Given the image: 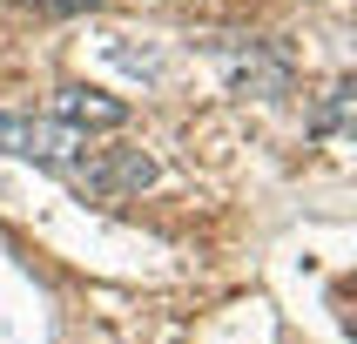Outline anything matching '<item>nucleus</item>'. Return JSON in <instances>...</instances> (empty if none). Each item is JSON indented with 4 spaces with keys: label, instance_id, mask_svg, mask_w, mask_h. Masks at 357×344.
I'll list each match as a JSON object with an SVG mask.
<instances>
[{
    "label": "nucleus",
    "instance_id": "nucleus-2",
    "mask_svg": "<svg viewBox=\"0 0 357 344\" xmlns=\"http://www.w3.org/2000/svg\"><path fill=\"white\" fill-rule=\"evenodd\" d=\"M68 176H75L95 202H121V196H135V189L155 182V156H142V149H101V156L68 162Z\"/></svg>",
    "mask_w": 357,
    "mask_h": 344
},
{
    "label": "nucleus",
    "instance_id": "nucleus-1",
    "mask_svg": "<svg viewBox=\"0 0 357 344\" xmlns=\"http://www.w3.org/2000/svg\"><path fill=\"white\" fill-rule=\"evenodd\" d=\"M95 149V142L68 128V121H34V115H0V156H20V162H47V169H68Z\"/></svg>",
    "mask_w": 357,
    "mask_h": 344
},
{
    "label": "nucleus",
    "instance_id": "nucleus-4",
    "mask_svg": "<svg viewBox=\"0 0 357 344\" xmlns=\"http://www.w3.org/2000/svg\"><path fill=\"white\" fill-rule=\"evenodd\" d=\"M222 61H229V81L250 88V95H283V88H290L283 54H270V47H257V40H250V54H222Z\"/></svg>",
    "mask_w": 357,
    "mask_h": 344
},
{
    "label": "nucleus",
    "instance_id": "nucleus-3",
    "mask_svg": "<svg viewBox=\"0 0 357 344\" xmlns=\"http://www.w3.org/2000/svg\"><path fill=\"white\" fill-rule=\"evenodd\" d=\"M47 115L68 121V128H81V135H95V128H128V101L101 95V88H88V81H68V88H54Z\"/></svg>",
    "mask_w": 357,
    "mask_h": 344
},
{
    "label": "nucleus",
    "instance_id": "nucleus-5",
    "mask_svg": "<svg viewBox=\"0 0 357 344\" xmlns=\"http://www.w3.org/2000/svg\"><path fill=\"white\" fill-rule=\"evenodd\" d=\"M47 14H88V7H101V0H40Z\"/></svg>",
    "mask_w": 357,
    "mask_h": 344
}]
</instances>
